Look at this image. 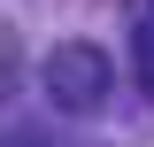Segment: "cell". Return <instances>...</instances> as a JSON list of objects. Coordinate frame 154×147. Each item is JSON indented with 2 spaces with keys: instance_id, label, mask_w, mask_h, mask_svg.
<instances>
[{
  "instance_id": "6da1fadb",
  "label": "cell",
  "mask_w": 154,
  "mask_h": 147,
  "mask_svg": "<svg viewBox=\"0 0 154 147\" xmlns=\"http://www.w3.org/2000/svg\"><path fill=\"white\" fill-rule=\"evenodd\" d=\"M38 85H46V101H54V109H69V116H93L100 101H108V85H116V62L100 54L93 39H62L54 54L38 62Z\"/></svg>"
},
{
  "instance_id": "7a4b0ae2",
  "label": "cell",
  "mask_w": 154,
  "mask_h": 147,
  "mask_svg": "<svg viewBox=\"0 0 154 147\" xmlns=\"http://www.w3.org/2000/svg\"><path fill=\"white\" fill-rule=\"evenodd\" d=\"M131 70H139V85H146V101H154V0L139 8V23H131Z\"/></svg>"
},
{
  "instance_id": "3957f363",
  "label": "cell",
  "mask_w": 154,
  "mask_h": 147,
  "mask_svg": "<svg viewBox=\"0 0 154 147\" xmlns=\"http://www.w3.org/2000/svg\"><path fill=\"white\" fill-rule=\"evenodd\" d=\"M8 147H23V139H8Z\"/></svg>"
}]
</instances>
